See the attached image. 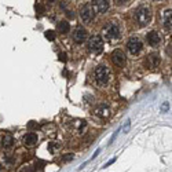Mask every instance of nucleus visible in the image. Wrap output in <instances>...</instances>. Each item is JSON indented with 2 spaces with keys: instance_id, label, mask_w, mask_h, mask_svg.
<instances>
[{
  "instance_id": "9b49d317",
  "label": "nucleus",
  "mask_w": 172,
  "mask_h": 172,
  "mask_svg": "<svg viewBox=\"0 0 172 172\" xmlns=\"http://www.w3.org/2000/svg\"><path fill=\"white\" fill-rule=\"evenodd\" d=\"M160 62H161V59H160V55L157 52H152L146 58V65H149V68H152V69L157 68L160 65Z\"/></svg>"
},
{
  "instance_id": "4be33fe9",
  "label": "nucleus",
  "mask_w": 172,
  "mask_h": 172,
  "mask_svg": "<svg viewBox=\"0 0 172 172\" xmlns=\"http://www.w3.org/2000/svg\"><path fill=\"white\" fill-rule=\"evenodd\" d=\"M66 15H68L69 18H75V14L72 13V11H66Z\"/></svg>"
},
{
  "instance_id": "0eeeda50",
  "label": "nucleus",
  "mask_w": 172,
  "mask_h": 172,
  "mask_svg": "<svg viewBox=\"0 0 172 172\" xmlns=\"http://www.w3.org/2000/svg\"><path fill=\"white\" fill-rule=\"evenodd\" d=\"M127 48L131 54H138V52L142 50V41H140L138 37H131L127 43Z\"/></svg>"
},
{
  "instance_id": "20e7f679",
  "label": "nucleus",
  "mask_w": 172,
  "mask_h": 172,
  "mask_svg": "<svg viewBox=\"0 0 172 172\" xmlns=\"http://www.w3.org/2000/svg\"><path fill=\"white\" fill-rule=\"evenodd\" d=\"M103 33V37L107 40H114V39H118L120 36V29H118V25L114 22H109L106 26L103 28L102 30Z\"/></svg>"
},
{
  "instance_id": "a211bd4d",
  "label": "nucleus",
  "mask_w": 172,
  "mask_h": 172,
  "mask_svg": "<svg viewBox=\"0 0 172 172\" xmlns=\"http://www.w3.org/2000/svg\"><path fill=\"white\" fill-rule=\"evenodd\" d=\"M44 36H46V39L47 40H54L55 39V32H54V30H46V32H44Z\"/></svg>"
},
{
  "instance_id": "393cba45",
  "label": "nucleus",
  "mask_w": 172,
  "mask_h": 172,
  "mask_svg": "<svg viewBox=\"0 0 172 172\" xmlns=\"http://www.w3.org/2000/svg\"><path fill=\"white\" fill-rule=\"evenodd\" d=\"M48 2H50V3H54V2H55V0H48Z\"/></svg>"
},
{
  "instance_id": "4468645a",
  "label": "nucleus",
  "mask_w": 172,
  "mask_h": 172,
  "mask_svg": "<svg viewBox=\"0 0 172 172\" xmlns=\"http://www.w3.org/2000/svg\"><path fill=\"white\" fill-rule=\"evenodd\" d=\"M95 114H97V116H99L101 118H103V117H107L109 114H110V109H109L106 105H101V106L97 107Z\"/></svg>"
},
{
  "instance_id": "b1692460",
  "label": "nucleus",
  "mask_w": 172,
  "mask_h": 172,
  "mask_svg": "<svg viewBox=\"0 0 172 172\" xmlns=\"http://www.w3.org/2000/svg\"><path fill=\"white\" fill-rule=\"evenodd\" d=\"M114 161H116V158H112L110 161H109V162H107V164H106V165H103V168H106V167H109V165H110V164H113Z\"/></svg>"
},
{
  "instance_id": "dca6fc26",
  "label": "nucleus",
  "mask_w": 172,
  "mask_h": 172,
  "mask_svg": "<svg viewBox=\"0 0 172 172\" xmlns=\"http://www.w3.org/2000/svg\"><path fill=\"white\" fill-rule=\"evenodd\" d=\"M164 26L167 30H171V10L164 11Z\"/></svg>"
},
{
  "instance_id": "412c9836",
  "label": "nucleus",
  "mask_w": 172,
  "mask_h": 172,
  "mask_svg": "<svg viewBox=\"0 0 172 172\" xmlns=\"http://www.w3.org/2000/svg\"><path fill=\"white\" fill-rule=\"evenodd\" d=\"M33 171H35V168H32V167H29V165H26L22 168V172H33Z\"/></svg>"
},
{
  "instance_id": "f3484780",
  "label": "nucleus",
  "mask_w": 172,
  "mask_h": 172,
  "mask_svg": "<svg viewBox=\"0 0 172 172\" xmlns=\"http://www.w3.org/2000/svg\"><path fill=\"white\" fill-rule=\"evenodd\" d=\"M36 15L37 17H41L43 14H44V11H46V8H44V6L43 4H36Z\"/></svg>"
},
{
  "instance_id": "423d86ee",
  "label": "nucleus",
  "mask_w": 172,
  "mask_h": 172,
  "mask_svg": "<svg viewBox=\"0 0 172 172\" xmlns=\"http://www.w3.org/2000/svg\"><path fill=\"white\" fill-rule=\"evenodd\" d=\"M112 61H113V63L116 66H118V68H123L124 65H125V54L123 52V50H114L113 52H112Z\"/></svg>"
},
{
  "instance_id": "2eb2a0df",
  "label": "nucleus",
  "mask_w": 172,
  "mask_h": 172,
  "mask_svg": "<svg viewBox=\"0 0 172 172\" xmlns=\"http://www.w3.org/2000/svg\"><path fill=\"white\" fill-rule=\"evenodd\" d=\"M57 29H58L59 33L65 35V33L69 32V29H70V25H69V22H66V21H61V22H58V25H57Z\"/></svg>"
},
{
  "instance_id": "1a4fd4ad",
  "label": "nucleus",
  "mask_w": 172,
  "mask_h": 172,
  "mask_svg": "<svg viewBox=\"0 0 172 172\" xmlns=\"http://www.w3.org/2000/svg\"><path fill=\"white\" fill-rule=\"evenodd\" d=\"M85 39H87V30L84 28H81V26H77L75 32H73V40L76 43H78V44H81V43L85 41Z\"/></svg>"
},
{
  "instance_id": "f03ea898",
  "label": "nucleus",
  "mask_w": 172,
  "mask_h": 172,
  "mask_svg": "<svg viewBox=\"0 0 172 172\" xmlns=\"http://www.w3.org/2000/svg\"><path fill=\"white\" fill-rule=\"evenodd\" d=\"M94 77H95V81L98 83V85L107 84L109 77H110V72H109L107 66L106 65L97 66V69H95V73H94Z\"/></svg>"
},
{
  "instance_id": "aec40b11",
  "label": "nucleus",
  "mask_w": 172,
  "mask_h": 172,
  "mask_svg": "<svg viewBox=\"0 0 172 172\" xmlns=\"http://www.w3.org/2000/svg\"><path fill=\"white\" fill-rule=\"evenodd\" d=\"M116 2V4H118V6H124V4H127L130 0H114Z\"/></svg>"
},
{
  "instance_id": "6e6552de",
  "label": "nucleus",
  "mask_w": 172,
  "mask_h": 172,
  "mask_svg": "<svg viewBox=\"0 0 172 172\" xmlns=\"http://www.w3.org/2000/svg\"><path fill=\"white\" fill-rule=\"evenodd\" d=\"M92 8L98 13H106L109 10V0H92Z\"/></svg>"
},
{
  "instance_id": "f8f14e48",
  "label": "nucleus",
  "mask_w": 172,
  "mask_h": 172,
  "mask_svg": "<svg viewBox=\"0 0 172 172\" xmlns=\"http://www.w3.org/2000/svg\"><path fill=\"white\" fill-rule=\"evenodd\" d=\"M23 143H25V146H35L36 143H37V135L35 132H29L26 134L25 137H23Z\"/></svg>"
},
{
  "instance_id": "f257e3e1",
  "label": "nucleus",
  "mask_w": 172,
  "mask_h": 172,
  "mask_svg": "<svg viewBox=\"0 0 172 172\" xmlns=\"http://www.w3.org/2000/svg\"><path fill=\"white\" fill-rule=\"evenodd\" d=\"M134 20H135V23L138 26H146L150 23V20H152V13H150L149 7L140 6L138 7L135 13H134Z\"/></svg>"
},
{
  "instance_id": "bb28decb",
  "label": "nucleus",
  "mask_w": 172,
  "mask_h": 172,
  "mask_svg": "<svg viewBox=\"0 0 172 172\" xmlns=\"http://www.w3.org/2000/svg\"><path fill=\"white\" fill-rule=\"evenodd\" d=\"M154 2H157V0H154Z\"/></svg>"
},
{
  "instance_id": "39448f33",
  "label": "nucleus",
  "mask_w": 172,
  "mask_h": 172,
  "mask_svg": "<svg viewBox=\"0 0 172 172\" xmlns=\"http://www.w3.org/2000/svg\"><path fill=\"white\" fill-rule=\"evenodd\" d=\"M80 18L83 22H91L94 20V8L90 4H84L80 8Z\"/></svg>"
},
{
  "instance_id": "5701e85b",
  "label": "nucleus",
  "mask_w": 172,
  "mask_h": 172,
  "mask_svg": "<svg viewBox=\"0 0 172 172\" xmlns=\"http://www.w3.org/2000/svg\"><path fill=\"white\" fill-rule=\"evenodd\" d=\"M28 127H29V128H37L39 125H37L36 123H29V125H28Z\"/></svg>"
},
{
  "instance_id": "6ab92c4d",
  "label": "nucleus",
  "mask_w": 172,
  "mask_h": 172,
  "mask_svg": "<svg viewBox=\"0 0 172 172\" xmlns=\"http://www.w3.org/2000/svg\"><path fill=\"white\" fill-rule=\"evenodd\" d=\"M58 58H59V61H62V62H66V59H68V58H66V54H65V52H61Z\"/></svg>"
},
{
  "instance_id": "a878e982",
  "label": "nucleus",
  "mask_w": 172,
  "mask_h": 172,
  "mask_svg": "<svg viewBox=\"0 0 172 172\" xmlns=\"http://www.w3.org/2000/svg\"><path fill=\"white\" fill-rule=\"evenodd\" d=\"M0 172H2V168H0Z\"/></svg>"
},
{
  "instance_id": "7ed1b4c3",
  "label": "nucleus",
  "mask_w": 172,
  "mask_h": 172,
  "mask_svg": "<svg viewBox=\"0 0 172 172\" xmlns=\"http://www.w3.org/2000/svg\"><path fill=\"white\" fill-rule=\"evenodd\" d=\"M88 50H90V52L97 54V55L103 51V40H102L101 36L95 35L88 40Z\"/></svg>"
},
{
  "instance_id": "ddd939ff",
  "label": "nucleus",
  "mask_w": 172,
  "mask_h": 172,
  "mask_svg": "<svg viewBox=\"0 0 172 172\" xmlns=\"http://www.w3.org/2000/svg\"><path fill=\"white\" fill-rule=\"evenodd\" d=\"M0 145L3 147H6V149H10V147H13V145H14V138L11 137L10 134H7V135H4V137L2 138Z\"/></svg>"
},
{
  "instance_id": "9d476101",
  "label": "nucleus",
  "mask_w": 172,
  "mask_h": 172,
  "mask_svg": "<svg viewBox=\"0 0 172 172\" xmlns=\"http://www.w3.org/2000/svg\"><path fill=\"white\" fill-rule=\"evenodd\" d=\"M146 41L149 46L157 47V46H160V43H161V37H160V35L157 32L152 30V32H149L146 35Z\"/></svg>"
}]
</instances>
